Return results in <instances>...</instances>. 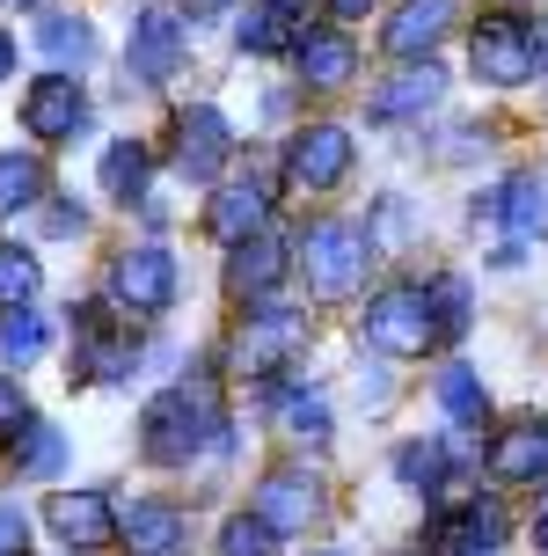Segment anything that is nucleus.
I'll return each instance as SVG.
<instances>
[{"label": "nucleus", "mask_w": 548, "mask_h": 556, "mask_svg": "<svg viewBox=\"0 0 548 556\" xmlns=\"http://www.w3.org/2000/svg\"><path fill=\"white\" fill-rule=\"evenodd\" d=\"M227 432V417H219V389L213 381H183V389H162L139 417V446H146V462L154 469H183L197 462L205 446H219Z\"/></svg>", "instance_id": "1"}, {"label": "nucleus", "mask_w": 548, "mask_h": 556, "mask_svg": "<svg viewBox=\"0 0 548 556\" xmlns=\"http://www.w3.org/2000/svg\"><path fill=\"white\" fill-rule=\"evenodd\" d=\"M468 59H475V74H483L490 88H526L534 74H541V29L526 23L520 8H497V15L475 23Z\"/></svg>", "instance_id": "2"}, {"label": "nucleus", "mask_w": 548, "mask_h": 556, "mask_svg": "<svg viewBox=\"0 0 548 556\" xmlns=\"http://www.w3.org/2000/svg\"><path fill=\"white\" fill-rule=\"evenodd\" d=\"M358 337H366L373 352H387V359H424V352L438 344L424 286H387V293H373L366 315H358Z\"/></svg>", "instance_id": "3"}, {"label": "nucleus", "mask_w": 548, "mask_h": 556, "mask_svg": "<svg viewBox=\"0 0 548 556\" xmlns=\"http://www.w3.org/2000/svg\"><path fill=\"white\" fill-rule=\"evenodd\" d=\"M366 264H373V242H366V227H352V220H315L301 235V271H307V286H315L322 301L358 293Z\"/></svg>", "instance_id": "4"}, {"label": "nucleus", "mask_w": 548, "mask_h": 556, "mask_svg": "<svg viewBox=\"0 0 548 556\" xmlns=\"http://www.w3.org/2000/svg\"><path fill=\"white\" fill-rule=\"evenodd\" d=\"M301 352H307V315H301V307H278V301H264L242 323V337H234V366H242V374H256V381L285 374Z\"/></svg>", "instance_id": "5"}, {"label": "nucleus", "mask_w": 548, "mask_h": 556, "mask_svg": "<svg viewBox=\"0 0 548 556\" xmlns=\"http://www.w3.org/2000/svg\"><path fill=\"white\" fill-rule=\"evenodd\" d=\"M110 301L125 307V315H168L176 301V256L162 242H139L110 264Z\"/></svg>", "instance_id": "6"}, {"label": "nucleus", "mask_w": 548, "mask_h": 556, "mask_svg": "<svg viewBox=\"0 0 548 556\" xmlns=\"http://www.w3.org/2000/svg\"><path fill=\"white\" fill-rule=\"evenodd\" d=\"M183 45H191V29L176 8H139L132 15V37H125V66H132L139 88H162L176 66H183Z\"/></svg>", "instance_id": "7"}, {"label": "nucleus", "mask_w": 548, "mask_h": 556, "mask_svg": "<svg viewBox=\"0 0 548 556\" xmlns=\"http://www.w3.org/2000/svg\"><path fill=\"white\" fill-rule=\"evenodd\" d=\"M352 176V132L344 125H307L285 147V184L293 191H336Z\"/></svg>", "instance_id": "8"}, {"label": "nucleus", "mask_w": 548, "mask_h": 556, "mask_svg": "<svg viewBox=\"0 0 548 556\" xmlns=\"http://www.w3.org/2000/svg\"><path fill=\"white\" fill-rule=\"evenodd\" d=\"M23 132L29 139H81L88 132V96L74 74H44V81H29L23 96Z\"/></svg>", "instance_id": "9"}, {"label": "nucleus", "mask_w": 548, "mask_h": 556, "mask_svg": "<svg viewBox=\"0 0 548 556\" xmlns=\"http://www.w3.org/2000/svg\"><path fill=\"white\" fill-rule=\"evenodd\" d=\"M483 220H505V227H512V242L497 250V264H520L526 242H534V235H548V184H541V176H512L490 205H475V227H483Z\"/></svg>", "instance_id": "10"}, {"label": "nucleus", "mask_w": 548, "mask_h": 556, "mask_svg": "<svg viewBox=\"0 0 548 556\" xmlns=\"http://www.w3.org/2000/svg\"><path fill=\"white\" fill-rule=\"evenodd\" d=\"M44 520H52V534H59L74 556L110 549V542H117V505H110L103 491H52Z\"/></svg>", "instance_id": "11"}, {"label": "nucleus", "mask_w": 548, "mask_h": 556, "mask_svg": "<svg viewBox=\"0 0 548 556\" xmlns=\"http://www.w3.org/2000/svg\"><path fill=\"white\" fill-rule=\"evenodd\" d=\"M234 154V132H227V117L213 103H191V111L176 117V168L191 176V184H213L219 168Z\"/></svg>", "instance_id": "12"}, {"label": "nucleus", "mask_w": 548, "mask_h": 556, "mask_svg": "<svg viewBox=\"0 0 548 556\" xmlns=\"http://www.w3.org/2000/svg\"><path fill=\"white\" fill-rule=\"evenodd\" d=\"M497 542H505V505L497 498H461L432 520V549L446 556H497Z\"/></svg>", "instance_id": "13"}, {"label": "nucleus", "mask_w": 548, "mask_h": 556, "mask_svg": "<svg viewBox=\"0 0 548 556\" xmlns=\"http://www.w3.org/2000/svg\"><path fill=\"white\" fill-rule=\"evenodd\" d=\"M256 520L271 534H301V528H315L322 520V483L307 469H278V476H264V491H256Z\"/></svg>", "instance_id": "14"}, {"label": "nucleus", "mask_w": 548, "mask_h": 556, "mask_svg": "<svg viewBox=\"0 0 548 556\" xmlns=\"http://www.w3.org/2000/svg\"><path fill=\"white\" fill-rule=\"evenodd\" d=\"M117 534L132 556H191V520L168 498H139L132 513H117Z\"/></svg>", "instance_id": "15"}, {"label": "nucleus", "mask_w": 548, "mask_h": 556, "mask_svg": "<svg viewBox=\"0 0 548 556\" xmlns=\"http://www.w3.org/2000/svg\"><path fill=\"white\" fill-rule=\"evenodd\" d=\"M490 483H541L548 476V417H526V425H512V432H497L490 440Z\"/></svg>", "instance_id": "16"}, {"label": "nucleus", "mask_w": 548, "mask_h": 556, "mask_svg": "<svg viewBox=\"0 0 548 556\" xmlns=\"http://www.w3.org/2000/svg\"><path fill=\"white\" fill-rule=\"evenodd\" d=\"M264 220H271V198H264V184L248 176V184H219L213 205H205V235L213 242H248V235H264Z\"/></svg>", "instance_id": "17"}, {"label": "nucleus", "mask_w": 548, "mask_h": 556, "mask_svg": "<svg viewBox=\"0 0 548 556\" xmlns=\"http://www.w3.org/2000/svg\"><path fill=\"white\" fill-rule=\"evenodd\" d=\"M454 15H461V0H403L395 23L381 29V45L395 59H432V45L454 29Z\"/></svg>", "instance_id": "18"}, {"label": "nucleus", "mask_w": 548, "mask_h": 556, "mask_svg": "<svg viewBox=\"0 0 548 556\" xmlns=\"http://www.w3.org/2000/svg\"><path fill=\"white\" fill-rule=\"evenodd\" d=\"M438 96H446V74H438L432 59H410V66L395 74V81L373 88V103H366V111L381 117V125H403V117H424Z\"/></svg>", "instance_id": "19"}, {"label": "nucleus", "mask_w": 548, "mask_h": 556, "mask_svg": "<svg viewBox=\"0 0 548 556\" xmlns=\"http://www.w3.org/2000/svg\"><path fill=\"white\" fill-rule=\"evenodd\" d=\"M301 15H307V0H256L242 15V29H234V45L256 52V59L293 52V45H301Z\"/></svg>", "instance_id": "20"}, {"label": "nucleus", "mask_w": 548, "mask_h": 556, "mask_svg": "<svg viewBox=\"0 0 548 556\" xmlns=\"http://www.w3.org/2000/svg\"><path fill=\"white\" fill-rule=\"evenodd\" d=\"M293 59H301L307 88H344L358 74V45L344 37V29H307L301 45H293Z\"/></svg>", "instance_id": "21"}, {"label": "nucleus", "mask_w": 548, "mask_h": 556, "mask_svg": "<svg viewBox=\"0 0 548 556\" xmlns=\"http://www.w3.org/2000/svg\"><path fill=\"white\" fill-rule=\"evenodd\" d=\"M278 278H285V242H271V235H248V242H234L227 286H234L242 301H271Z\"/></svg>", "instance_id": "22"}, {"label": "nucleus", "mask_w": 548, "mask_h": 556, "mask_svg": "<svg viewBox=\"0 0 548 556\" xmlns=\"http://www.w3.org/2000/svg\"><path fill=\"white\" fill-rule=\"evenodd\" d=\"M8 462H15V476H29V483H52V476L66 469V432L44 425V417H29L23 432L8 440Z\"/></svg>", "instance_id": "23"}, {"label": "nucleus", "mask_w": 548, "mask_h": 556, "mask_svg": "<svg viewBox=\"0 0 548 556\" xmlns=\"http://www.w3.org/2000/svg\"><path fill=\"white\" fill-rule=\"evenodd\" d=\"M454 454H461V446H446V440H410L395 454V476H403L410 491H438V498H446V491H461V483H454Z\"/></svg>", "instance_id": "24"}, {"label": "nucleus", "mask_w": 548, "mask_h": 556, "mask_svg": "<svg viewBox=\"0 0 548 556\" xmlns=\"http://www.w3.org/2000/svg\"><path fill=\"white\" fill-rule=\"evenodd\" d=\"M37 45H44V59H52L59 74H66V66L81 74L88 59H95V37H88V23H74V15H37Z\"/></svg>", "instance_id": "25"}, {"label": "nucleus", "mask_w": 548, "mask_h": 556, "mask_svg": "<svg viewBox=\"0 0 548 556\" xmlns=\"http://www.w3.org/2000/svg\"><path fill=\"white\" fill-rule=\"evenodd\" d=\"M438 410L454 417V425H483V417H490L483 374H475V366H446V374H438Z\"/></svg>", "instance_id": "26"}, {"label": "nucleus", "mask_w": 548, "mask_h": 556, "mask_svg": "<svg viewBox=\"0 0 548 556\" xmlns=\"http://www.w3.org/2000/svg\"><path fill=\"white\" fill-rule=\"evenodd\" d=\"M139 191H146V147L139 139H110L103 147V198H125L132 205Z\"/></svg>", "instance_id": "27"}, {"label": "nucleus", "mask_w": 548, "mask_h": 556, "mask_svg": "<svg viewBox=\"0 0 548 556\" xmlns=\"http://www.w3.org/2000/svg\"><path fill=\"white\" fill-rule=\"evenodd\" d=\"M44 344H52V330H44V315H29V301L23 307H0V359H8V366H29Z\"/></svg>", "instance_id": "28"}, {"label": "nucleus", "mask_w": 548, "mask_h": 556, "mask_svg": "<svg viewBox=\"0 0 548 556\" xmlns=\"http://www.w3.org/2000/svg\"><path fill=\"white\" fill-rule=\"evenodd\" d=\"M37 198H44V162L8 147V154H0V213H29Z\"/></svg>", "instance_id": "29"}, {"label": "nucleus", "mask_w": 548, "mask_h": 556, "mask_svg": "<svg viewBox=\"0 0 548 556\" xmlns=\"http://www.w3.org/2000/svg\"><path fill=\"white\" fill-rule=\"evenodd\" d=\"M424 307H432L438 337H461V330H468V307H475V293H468V278L438 271V278H424Z\"/></svg>", "instance_id": "30"}, {"label": "nucleus", "mask_w": 548, "mask_h": 556, "mask_svg": "<svg viewBox=\"0 0 548 556\" xmlns=\"http://www.w3.org/2000/svg\"><path fill=\"white\" fill-rule=\"evenodd\" d=\"M219 556H278V534L256 520V513H234L227 528H219Z\"/></svg>", "instance_id": "31"}, {"label": "nucleus", "mask_w": 548, "mask_h": 556, "mask_svg": "<svg viewBox=\"0 0 548 556\" xmlns=\"http://www.w3.org/2000/svg\"><path fill=\"white\" fill-rule=\"evenodd\" d=\"M37 286H44L37 256H29V250H0V307H23Z\"/></svg>", "instance_id": "32"}, {"label": "nucleus", "mask_w": 548, "mask_h": 556, "mask_svg": "<svg viewBox=\"0 0 548 556\" xmlns=\"http://www.w3.org/2000/svg\"><path fill=\"white\" fill-rule=\"evenodd\" d=\"M285 432L293 440H329V403L322 395H285Z\"/></svg>", "instance_id": "33"}, {"label": "nucleus", "mask_w": 548, "mask_h": 556, "mask_svg": "<svg viewBox=\"0 0 548 556\" xmlns=\"http://www.w3.org/2000/svg\"><path fill=\"white\" fill-rule=\"evenodd\" d=\"M23 425H29V395H23L15 374H0V440H15Z\"/></svg>", "instance_id": "34"}, {"label": "nucleus", "mask_w": 548, "mask_h": 556, "mask_svg": "<svg viewBox=\"0 0 548 556\" xmlns=\"http://www.w3.org/2000/svg\"><path fill=\"white\" fill-rule=\"evenodd\" d=\"M23 542H29L23 505H0V556H23Z\"/></svg>", "instance_id": "35"}, {"label": "nucleus", "mask_w": 548, "mask_h": 556, "mask_svg": "<svg viewBox=\"0 0 548 556\" xmlns=\"http://www.w3.org/2000/svg\"><path fill=\"white\" fill-rule=\"evenodd\" d=\"M52 235H81V205H52Z\"/></svg>", "instance_id": "36"}, {"label": "nucleus", "mask_w": 548, "mask_h": 556, "mask_svg": "<svg viewBox=\"0 0 548 556\" xmlns=\"http://www.w3.org/2000/svg\"><path fill=\"white\" fill-rule=\"evenodd\" d=\"M366 8H373V0H329V23H358Z\"/></svg>", "instance_id": "37"}, {"label": "nucleus", "mask_w": 548, "mask_h": 556, "mask_svg": "<svg viewBox=\"0 0 548 556\" xmlns=\"http://www.w3.org/2000/svg\"><path fill=\"white\" fill-rule=\"evenodd\" d=\"M15 74V29H0V81Z\"/></svg>", "instance_id": "38"}, {"label": "nucleus", "mask_w": 548, "mask_h": 556, "mask_svg": "<svg viewBox=\"0 0 548 556\" xmlns=\"http://www.w3.org/2000/svg\"><path fill=\"white\" fill-rule=\"evenodd\" d=\"M534 542H541V549H548V513H541V520H534Z\"/></svg>", "instance_id": "39"}, {"label": "nucleus", "mask_w": 548, "mask_h": 556, "mask_svg": "<svg viewBox=\"0 0 548 556\" xmlns=\"http://www.w3.org/2000/svg\"><path fill=\"white\" fill-rule=\"evenodd\" d=\"M541 66H548V37H541Z\"/></svg>", "instance_id": "40"}]
</instances>
